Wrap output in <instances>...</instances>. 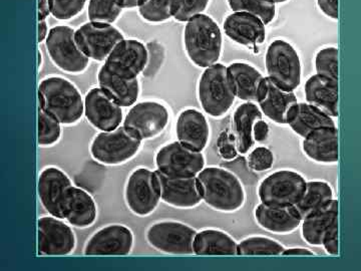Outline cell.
Masks as SVG:
<instances>
[{"label":"cell","mask_w":361,"mask_h":271,"mask_svg":"<svg viewBox=\"0 0 361 271\" xmlns=\"http://www.w3.org/2000/svg\"><path fill=\"white\" fill-rule=\"evenodd\" d=\"M39 108L63 127L77 125L85 116V97L75 83L63 76H47L39 84Z\"/></svg>","instance_id":"cell-1"},{"label":"cell","mask_w":361,"mask_h":271,"mask_svg":"<svg viewBox=\"0 0 361 271\" xmlns=\"http://www.w3.org/2000/svg\"><path fill=\"white\" fill-rule=\"evenodd\" d=\"M197 178L202 199L213 210L235 213L245 205V187L238 175L232 171L220 166H206Z\"/></svg>","instance_id":"cell-2"},{"label":"cell","mask_w":361,"mask_h":271,"mask_svg":"<svg viewBox=\"0 0 361 271\" xmlns=\"http://www.w3.org/2000/svg\"><path fill=\"white\" fill-rule=\"evenodd\" d=\"M183 40L187 58L194 66L206 68L219 63L223 32L212 16L202 13L188 20Z\"/></svg>","instance_id":"cell-3"},{"label":"cell","mask_w":361,"mask_h":271,"mask_svg":"<svg viewBox=\"0 0 361 271\" xmlns=\"http://www.w3.org/2000/svg\"><path fill=\"white\" fill-rule=\"evenodd\" d=\"M197 97L202 111L213 119H222L236 101L227 66L218 63L204 68L197 84Z\"/></svg>","instance_id":"cell-4"},{"label":"cell","mask_w":361,"mask_h":271,"mask_svg":"<svg viewBox=\"0 0 361 271\" xmlns=\"http://www.w3.org/2000/svg\"><path fill=\"white\" fill-rule=\"evenodd\" d=\"M142 140L121 126L109 132H99L90 145L92 160L104 166H122L139 155Z\"/></svg>","instance_id":"cell-5"},{"label":"cell","mask_w":361,"mask_h":271,"mask_svg":"<svg viewBox=\"0 0 361 271\" xmlns=\"http://www.w3.org/2000/svg\"><path fill=\"white\" fill-rule=\"evenodd\" d=\"M75 33V28L70 25L54 26L44 44L56 68L68 75L78 76L89 68L90 59L78 47Z\"/></svg>","instance_id":"cell-6"},{"label":"cell","mask_w":361,"mask_h":271,"mask_svg":"<svg viewBox=\"0 0 361 271\" xmlns=\"http://www.w3.org/2000/svg\"><path fill=\"white\" fill-rule=\"evenodd\" d=\"M267 77L282 89L295 90L300 87L302 64L295 47L284 40H275L266 49Z\"/></svg>","instance_id":"cell-7"},{"label":"cell","mask_w":361,"mask_h":271,"mask_svg":"<svg viewBox=\"0 0 361 271\" xmlns=\"http://www.w3.org/2000/svg\"><path fill=\"white\" fill-rule=\"evenodd\" d=\"M198 230L182 221L166 219L149 226L146 240L156 251L169 255L195 254L194 242Z\"/></svg>","instance_id":"cell-8"},{"label":"cell","mask_w":361,"mask_h":271,"mask_svg":"<svg viewBox=\"0 0 361 271\" xmlns=\"http://www.w3.org/2000/svg\"><path fill=\"white\" fill-rule=\"evenodd\" d=\"M123 198L130 212L137 217H149L155 212L161 202L155 170L144 166L135 168L126 181Z\"/></svg>","instance_id":"cell-9"},{"label":"cell","mask_w":361,"mask_h":271,"mask_svg":"<svg viewBox=\"0 0 361 271\" xmlns=\"http://www.w3.org/2000/svg\"><path fill=\"white\" fill-rule=\"evenodd\" d=\"M305 177L292 169H281L259 183V201L267 205L295 206L305 191Z\"/></svg>","instance_id":"cell-10"},{"label":"cell","mask_w":361,"mask_h":271,"mask_svg":"<svg viewBox=\"0 0 361 271\" xmlns=\"http://www.w3.org/2000/svg\"><path fill=\"white\" fill-rule=\"evenodd\" d=\"M170 110L157 100L135 103L123 119V126L142 142L160 137L170 124Z\"/></svg>","instance_id":"cell-11"},{"label":"cell","mask_w":361,"mask_h":271,"mask_svg":"<svg viewBox=\"0 0 361 271\" xmlns=\"http://www.w3.org/2000/svg\"><path fill=\"white\" fill-rule=\"evenodd\" d=\"M77 235L73 226L61 218L40 216L37 220V254L40 256H68L75 251Z\"/></svg>","instance_id":"cell-12"},{"label":"cell","mask_w":361,"mask_h":271,"mask_svg":"<svg viewBox=\"0 0 361 271\" xmlns=\"http://www.w3.org/2000/svg\"><path fill=\"white\" fill-rule=\"evenodd\" d=\"M75 37L85 56L97 63H104L114 47L125 39L122 30L111 23L92 20L78 26Z\"/></svg>","instance_id":"cell-13"},{"label":"cell","mask_w":361,"mask_h":271,"mask_svg":"<svg viewBox=\"0 0 361 271\" xmlns=\"http://www.w3.org/2000/svg\"><path fill=\"white\" fill-rule=\"evenodd\" d=\"M155 165L166 174L197 177L206 167V157L203 152L195 151L177 140L157 151Z\"/></svg>","instance_id":"cell-14"},{"label":"cell","mask_w":361,"mask_h":271,"mask_svg":"<svg viewBox=\"0 0 361 271\" xmlns=\"http://www.w3.org/2000/svg\"><path fill=\"white\" fill-rule=\"evenodd\" d=\"M134 246L135 235L129 226L113 223L92 233L82 251L87 256H127Z\"/></svg>","instance_id":"cell-15"},{"label":"cell","mask_w":361,"mask_h":271,"mask_svg":"<svg viewBox=\"0 0 361 271\" xmlns=\"http://www.w3.org/2000/svg\"><path fill=\"white\" fill-rule=\"evenodd\" d=\"M157 184L163 203L176 209H194L201 205L203 199L198 178L174 176L155 170Z\"/></svg>","instance_id":"cell-16"},{"label":"cell","mask_w":361,"mask_h":271,"mask_svg":"<svg viewBox=\"0 0 361 271\" xmlns=\"http://www.w3.org/2000/svg\"><path fill=\"white\" fill-rule=\"evenodd\" d=\"M73 185L68 173L58 166H47L40 171L37 179V195L42 208L47 214L65 219L66 195Z\"/></svg>","instance_id":"cell-17"},{"label":"cell","mask_w":361,"mask_h":271,"mask_svg":"<svg viewBox=\"0 0 361 271\" xmlns=\"http://www.w3.org/2000/svg\"><path fill=\"white\" fill-rule=\"evenodd\" d=\"M148 47L141 40L123 39L114 47L104 66L116 75L137 78L148 66Z\"/></svg>","instance_id":"cell-18"},{"label":"cell","mask_w":361,"mask_h":271,"mask_svg":"<svg viewBox=\"0 0 361 271\" xmlns=\"http://www.w3.org/2000/svg\"><path fill=\"white\" fill-rule=\"evenodd\" d=\"M122 107L101 88H92L85 96V118L99 132H109L123 125Z\"/></svg>","instance_id":"cell-19"},{"label":"cell","mask_w":361,"mask_h":271,"mask_svg":"<svg viewBox=\"0 0 361 271\" xmlns=\"http://www.w3.org/2000/svg\"><path fill=\"white\" fill-rule=\"evenodd\" d=\"M226 37L247 49H256L266 39V25L258 16L247 13L228 14L223 21Z\"/></svg>","instance_id":"cell-20"},{"label":"cell","mask_w":361,"mask_h":271,"mask_svg":"<svg viewBox=\"0 0 361 271\" xmlns=\"http://www.w3.org/2000/svg\"><path fill=\"white\" fill-rule=\"evenodd\" d=\"M298 104L294 90L282 89L266 76L257 104L263 116L278 125H288L292 111Z\"/></svg>","instance_id":"cell-21"},{"label":"cell","mask_w":361,"mask_h":271,"mask_svg":"<svg viewBox=\"0 0 361 271\" xmlns=\"http://www.w3.org/2000/svg\"><path fill=\"white\" fill-rule=\"evenodd\" d=\"M176 136L185 146L204 152L211 139V126L206 114L195 108L180 112L176 122Z\"/></svg>","instance_id":"cell-22"},{"label":"cell","mask_w":361,"mask_h":271,"mask_svg":"<svg viewBox=\"0 0 361 271\" xmlns=\"http://www.w3.org/2000/svg\"><path fill=\"white\" fill-rule=\"evenodd\" d=\"M259 227L277 235H288L300 228L302 217L295 206L267 205L259 203L254 209Z\"/></svg>","instance_id":"cell-23"},{"label":"cell","mask_w":361,"mask_h":271,"mask_svg":"<svg viewBox=\"0 0 361 271\" xmlns=\"http://www.w3.org/2000/svg\"><path fill=\"white\" fill-rule=\"evenodd\" d=\"M65 220L78 229H87L97 222V201L87 190L75 185L70 188L65 203Z\"/></svg>","instance_id":"cell-24"},{"label":"cell","mask_w":361,"mask_h":271,"mask_svg":"<svg viewBox=\"0 0 361 271\" xmlns=\"http://www.w3.org/2000/svg\"><path fill=\"white\" fill-rule=\"evenodd\" d=\"M97 85L120 104L130 108L137 103L141 95L139 78H128L109 71L104 65L97 71Z\"/></svg>","instance_id":"cell-25"},{"label":"cell","mask_w":361,"mask_h":271,"mask_svg":"<svg viewBox=\"0 0 361 271\" xmlns=\"http://www.w3.org/2000/svg\"><path fill=\"white\" fill-rule=\"evenodd\" d=\"M301 148L310 160L319 164L338 161V132L336 127L320 128L303 138Z\"/></svg>","instance_id":"cell-26"},{"label":"cell","mask_w":361,"mask_h":271,"mask_svg":"<svg viewBox=\"0 0 361 271\" xmlns=\"http://www.w3.org/2000/svg\"><path fill=\"white\" fill-rule=\"evenodd\" d=\"M227 68L237 99L257 104L265 82L262 73L247 61H234Z\"/></svg>","instance_id":"cell-27"},{"label":"cell","mask_w":361,"mask_h":271,"mask_svg":"<svg viewBox=\"0 0 361 271\" xmlns=\"http://www.w3.org/2000/svg\"><path fill=\"white\" fill-rule=\"evenodd\" d=\"M261 119H263L262 112L257 104L252 102H244L233 112L230 129L234 135L237 149L241 155H247L255 146L254 126Z\"/></svg>","instance_id":"cell-28"},{"label":"cell","mask_w":361,"mask_h":271,"mask_svg":"<svg viewBox=\"0 0 361 271\" xmlns=\"http://www.w3.org/2000/svg\"><path fill=\"white\" fill-rule=\"evenodd\" d=\"M304 92L308 104L332 118L338 116V82L315 73L306 80Z\"/></svg>","instance_id":"cell-29"},{"label":"cell","mask_w":361,"mask_h":271,"mask_svg":"<svg viewBox=\"0 0 361 271\" xmlns=\"http://www.w3.org/2000/svg\"><path fill=\"white\" fill-rule=\"evenodd\" d=\"M195 255H238V241L225 230L204 228L198 230L194 242Z\"/></svg>","instance_id":"cell-30"},{"label":"cell","mask_w":361,"mask_h":271,"mask_svg":"<svg viewBox=\"0 0 361 271\" xmlns=\"http://www.w3.org/2000/svg\"><path fill=\"white\" fill-rule=\"evenodd\" d=\"M336 220H338V201L332 199L303 218L301 237L311 246H322L323 235Z\"/></svg>","instance_id":"cell-31"},{"label":"cell","mask_w":361,"mask_h":271,"mask_svg":"<svg viewBox=\"0 0 361 271\" xmlns=\"http://www.w3.org/2000/svg\"><path fill=\"white\" fill-rule=\"evenodd\" d=\"M288 126L302 139L320 128L336 127L332 116L307 102L296 104L292 111Z\"/></svg>","instance_id":"cell-32"},{"label":"cell","mask_w":361,"mask_h":271,"mask_svg":"<svg viewBox=\"0 0 361 271\" xmlns=\"http://www.w3.org/2000/svg\"><path fill=\"white\" fill-rule=\"evenodd\" d=\"M332 199H334V189L329 182L310 180L307 181L305 191L296 204L295 208L303 219L308 214L329 203Z\"/></svg>","instance_id":"cell-33"},{"label":"cell","mask_w":361,"mask_h":271,"mask_svg":"<svg viewBox=\"0 0 361 271\" xmlns=\"http://www.w3.org/2000/svg\"><path fill=\"white\" fill-rule=\"evenodd\" d=\"M285 246L281 242L265 235H250L238 241V255H282Z\"/></svg>","instance_id":"cell-34"},{"label":"cell","mask_w":361,"mask_h":271,"mask_svg":"<svg viewBox=\"0 0 361 271\" xmlns=\"http://www.w3.org/2000/svg\"><path fill=\"white\" fill-rule=\"evenodd\" d=\"M228 6L236 13H247L258 16L266 25L276 18L275 0H227Z\"/></svg>","instance_id":"cell-35"},{"label":"cell","mask_w":361,"mask_h":271,"mask_svg":"<svg viewBox=\"0 0 361 271\" xmlns=\"http://www.w3.org/2000/svg\"><path fill=\"white\" fill-rule=\"evenodd\" d=\"M63 134V125L47 112L39 108L37 144L39 148H51L58 145Z\"/></svg>","instance_id":"cell-36"},{"label":"cell","mask_w":361,"mask_h":271,"mask_svg":"<svg viewBox=\"0 0 361 271\" xmlns=\"http://www.w3.org/2000/svg\"><path fill=\"white\" fill-rule=\"evenodd\" d=\"M125 7V0H89V20L114 23L120 18Z\"/></svg>","instance_id":"cell-37"},{"label":"cell","mask_w":361,"mask_h":271,"mask_svg":"<svg viewBox=\"0 0 361 271\" xmlns=\"http://www.w3.org/2000/svg\"><path fill=\"white\" fill-rule=\"evenodd\" d=\"M177 0H147L137 11L147 23H161L174 18Z\"/></svg>","instance_id":"cell-38"},{"label":"cell","mask_w":361,"mask_h":271,"mask_svg":"<svg viewBox=\"0 0 361 271\" xmlns=\"http://www.w3.org/2000/svg\"><path fill=\"white\" fill-rule=\"evenodd\" d=\"M314 64L317 75L338 82V49L336 47L319 49L316 54Z\"/></svg>","instance_id":"cell-39"},{"label":"cell","mask_w":361,"mask_h":271,"mask_svg":"<svg viewBox=\"0 0 361 271\" xmlns=\"http://www.w3.org/2000/svg\"><path fill=\"white\" fill-rule=\"evenodd\" d=\"M87 0H49L51 16L58 20H71L84 11Z\"/></svg>","instance_id":"cell-40"},{"label":"cell","mask_w":361,"mask_h":271,"mask_svg":"<svg viewBox=\"0 0 361 271\" xmlns=\"http://www.w3.org/2000/svg\"><path fill=\"white\" fill-rule=\"evenodd\" d=\"M211 0H177L174 20L186 23L188 20L205 13Z\"/></svg>","instance_id":"cell-41"},{"label":"cell","mask_w":361,"mask_h":271,"mask_svg":"<svg viewBox=\"0 0 361 271\" xmlns=\"http://www.w3.org/2000/svg\"><path fill=\"white\" fill-rule=\"evenodd\" d=\"M274 154L267 147H256L247 154V163L254 172L261 173L269 170L274 165Z\"/></svg>","instance_id":"cell-42"},{"label":"cell","mask_w":361,"mask_h":271,"mask_svg":"<svg viewBox=\"0 0 361 271\" xmlns=\"http://www.w3.org/2000/svg\"><path fill=\"white\" fill-rule=\"evenodd\" d=\"M218 154L223 160L233 161L239 155L236 140L231 129H226L219 135L217 140Z\"/></svg>","instance_id":"cell-43"},{"label":"cell","mask_w":361,"mask_h":271,"mask_svg":"<svg viewBox=\"0 0 361 271\" xmlns=\"http://www.w3.org/2000/svg\"><path fill=\"white\" fill-rule=\"evenodd\" d=\"M322 246L330 255L338 254V220L330 226L323 235Z\"/></svg>","instance_id":"cell-44"},{"label":"cell","mask_w":361,"mask_h":271,"mask_svg":"<svg viewBox=\"0 0 361 271\" xmlns=\"http://www.w3.org/2000/svg\"><path fill=\"white\" fill-rule=\"evenodd\" d=\"M320 11L332 20L338 18V0H316Z\"/></svg>","instance_id":"cell-45"},{"label":"cell","mask_w":361,"mask_h":271,"mask_svg":"<svg viewBox=\"0 0 361 271\" xmlns=\"http://www.w3.org/2000/svg\"><path fill=\"white\" fill-rule=\"evenodd\" d=\"M253 135L256 143L265 142L270 135L269 124L265 122L263 119L257 121L254 126Z\"/></svg>","instance_id":"cell-46"},{"label":"cell","mask_w":361,"mask_h":271,"mask_svg":"<svg viewBox=\"0 0 361 271\" xmlns=\"http://www.w3.org/2000/svg\"><path fill=\"white\" fill-rule=\"evenodd\" d=\"M282 255H300V256H313L315 255V252L307 248V247L293 246L285 247Z\"/></svg>","instance_id":"cell-47"},{"label":"cell","mask_w":361,"mask_h":271,"mask_svg":"<svg viewBox=\"0 0 361 271\" xmlns=\"http://www.w3.org/2000/svg\"><path fill=\"white\" fill-rule=\"evenodd\" d=\"M51 16L49 0H39V20H47Z\"/></svg>","instance_id":"cell-48"},{"label":"cell","mask_w":361,"mask_h":271,"mask_svg":"<svg viewBox=\"0 0 361 271\" xmlns=\"http://www.w3.org/2000/svg\"><path fill=\"white\" fill-rule=\"evenodd\" d=\"M49 25L47 20H39V42H45L49 33Z\"/></svg>","instance_id":"cell-49"},{"label":"cell","mask_w":361,"mask_h":271,"mask_svg":"<svg viewBox=\"0 0 361 271\" xmlns=\"http://www.w3.org/2000/svg\"><path fill=\"white\" fill-rule=\"evenodd\" d=\"M147 0H125V7L128 9L139 8Z\"/></svg>","instance_id":"cell-50"},{"label":"cell","mask_w":361,"mask_h":271,"mask_svg":"<svg viewBox=\"0 0 361 271\" xmlns=\"http://www.w3.org/2000/svg\"><path fill=\"white\" fill-rule=\"evenodd\" d=\"M39 71L40 68H42V66H44V56H42V52L39 51Z\"/></svg>","instance_id":"cell-51"},{"label":"cell","mask_w":361,"mask_h":271,"mask_svg":"<svg viewBox=\"0 0 361 271\" xmlns=\"http://www.w3.org/2000/svg\"><path fill=\"white\" fill-rule=\"evenodd\" d=\"M289 1V0H275L276 4H285V2Z\"/></svg>","instance_id":"cell-52"}]
</instances>
